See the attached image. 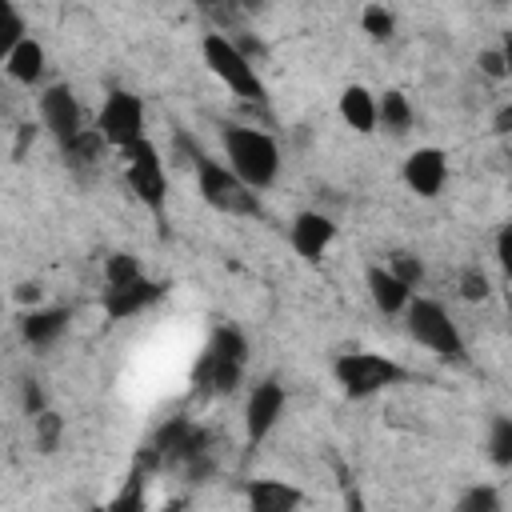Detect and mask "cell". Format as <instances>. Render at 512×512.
Here are the masks:
<instances>
[{
	"mask_svg": "<svg viewBox=\"0 0 512 512\" xmlns=\"http://www.w3.org/2000/svg\"><path fill=\"white\" fill-rule=\"evenodd\" d=\"M176 144L192 156V168H196V188L204 196L208 208L224 212V216H260V192H252L228 164L204 156V148L188 136H176Z\"/></svg>",
	"mask_w": 512,
	"mask_h": 512,
	"instance_id": "obj_1",
	"label": "cell"
},
{
	"mask_svg": "<svg viewBox=\"0 0 512 512\" xmlns=\"http://www.w3.org/2000/svg\"><path fill=\"white\" fill-rule=\"evenodd\" d=\"M220 140H224L228 168H232L252 192L272 188V180H276V172H280V148H276V140H272L268 132L228 124Z\"/></svg>",
	"mask_w": 512,
	"mask_h": 512,
	"instance_id": "obj_2",
	"label": "cell"
},
{
	"mask_svg": "<svg viewBox=\"0 0 512 512\" xmlns=\"http://www.w3.org/2000/svg\"><path fill=\"white\" fill-rule=\"evenodd\" d=\"M200 56H204L208 72H212L232 96L252 100V104H264V96H268V92H264V80H260L252 56H248L236 40H228L224 32H208L204 44H200Z\"/></svg>",
	"mask_w": 512,
	"mask_h": 512,
	"instance_id": "obj_3",
	"label": "cell"
},
{
	"mask_svg": "<svg viewBox=\"0 0 512 512\" xmlns=\"http://www.w3.org/2000/svg\"><path fill=\"white\" fill-rule=\"evenodd\" d=\"M404 324H408V336L416 340V344H424L428 352H436L440 360H452V364H460L464 360V336H460V328L452 324V316L436 304V300H424V296H412L408 304H404Z\"/></svg>",
	"mask_w": 512,
	"mask_h": 512,
	"instance_id": "obj_4",
	"label": "cell"
},
{
	"mask_svg": "<svg viewBox=\"0 0 512 512\" xmlns=\"http://www.w3.org/2000/svg\"><path fill=\"white\" fill-rule=\"evenodd\" d=\"M332 372H336V384L344 388V396H352V400H368V396L408 380V372L380 352H344V356H336Z\"/></svg>",
	"mask_w": 512,
	"mask_h": 512,
	"instance_id": "obj_5",
	"label": "cell"
},
{
	"mask_svg": "<svg viewBox=\"0 0 512 512\" xmlns=\"http://www.w3.org/2000/svg\"><path fill=\"white\" fill-rule=\"evenodd\" d=\"M124 156V176H128V188L136 192V200L152 212V216H164V200H168V176H164V164L156 156V144L148 136L132 140L128 148H120Z\"/></svg>",
	"mask_w": 512,
	"mask_h": 512,
	"instance_id": "obj_6",
	"label": "cell"
},
{
	"mask_svg": "<svg viewBox=\"0 0 512 512\" xmlns=\"http://www.w3.org/2000/svg\"><path fill=\"white\" fill-rule=\"evenodd\" d=\"M108 148H128L132 140L144 136V100L128 88H112L96 112V124H92Z\"/></svg>",
	"mask_w": 512,
	"mask_h": 512,
	"instance_id": "obj_7",
	"label": "cell"
},
{
	"mask_svg": "<svg viewBox=\"0 0 512 512\" xmlns=\"http://www.w3.org/2000/svg\"><path fill=\"white\" fill-rule=\"evenodd\" d=\"M284 404H288V392H284V384H276V380H260V384L248 392V404H244V436H248L252 448L268 440V432L276 428Z\"/></svg>",
	"mask_w": 512,
	"mask_h": 512,
	"instance_id": "obj_8",
	"label": "cell"
},
{
	"mask_svg": "<svg viewBox=\"0 0 512 512\" xmlns=\"http://www.w3.org/2000/svg\"><path fill=\"white\" fill-rule=\"evenodd\" d=\"M160 296H164V284H160V280L136 276V280H128V284H108L104 296H100V308H104L108 320H132V316H140L144 308H152Z\"/></svg>",
	"mask_w": 512,
	"mask_h": 512,
	"instance_id": "obj_9",
	"label": "cell"
},
{
	"mask_svg": "<svg viewBox=\"0 0 512 512\" xmlns=\"http://www.w3.org/2000/svg\"><path fill=\"white\" fill-rule=\"evenodd\" d=\"M40 120H44V128H48L60 144L72 140V136L84 128V112H80L76 92H72L68 84H52V88H44V96H40Z\"/></svg>",
	"mask_w": 512,
	"mask_h": 512,
	"instance_id": "obj_10",
	"label": "cell"
},
{
	"mask_svg": "<svg viewBox=\"0 0 512 512\" xmlns=\"http://www.w3.org/2000/svg\"><path fill=\"white\" fill-rule=\"evenodd\" d=\"M444 180H448V156L440 148H416V152H408V160H404V184L420 200L440 196Z\"/></svg>",
	"mask_w": 512,
	"mask_h": 512,
	"instance_id": "obj_11",
	"label": "cell"
},
{
	"mask_svg": "<svg viewBox=\"0 0 512 512\" xmlns=\"http://www.w3.org/2000/svg\"><path fill=\"white\" fill-rule=\"evenodd\" d=\"M288 240H292V248H296L300 260L316 264L328 252V244L336 240V224L324 212H300L292 220V228H288Z\"/></svg>",
	"mask_w": 512,
	"mask_h": 512,
	"instance_id": "obj_12",
	"label": "cell"
},
{
	"mask_svg": "<svg viewBox=\"0 0 512 512\" xmlns=\"http://www.w3.org/2000/svg\"><path fill=\"white\" fill-rule=\"evenodd\" d=\"M364 284H368L372 304H376L384 316L404 312V304L412 300V288H408L400 276H392V272H388V264H372V268L364 272Z\"/></svg>",
	"mask_w": 512,
	"mask_h": 512,
	"instance_id": "obj_13",
	"label": "cell"
},
{
	"mask_svg": "<svg viewBox=\"0 0 512 512\" xmlns=\"http://www.w3.org/2000/svg\"><path fill=\"white\" fill-rule=\"evenodd\" d=\"M64 328H68V308H32V312L20 316V336L32 348L56 344L64 336Z\"/></svg>",
	"mask_w": 512,
	"mask_h": 512,
	"instance_id": "obj_14",
	"label": "cell"
},
{
	"mask_svg": "<svg viewBox=\"0 0 512 512\" xmlns=\"http://www.w3.org/2000/svg\"><path fill=\"white\" fill-rule=\"evenodd\" d=\"M4 68L16 84H36L44 76V44L32 40V36H20L12 44V52L4 56Z\"/></svg>",
	"mask_w": 512,
	"mask_h": 512,
	"instance_id": "obj_15",
	"label": "cell"
},
{
	"mask_svg": "<svg viewBox=\"0 0 512 512\" xmlns=\"http://www.w3.org/2000/svg\"><path fill=\"white\" fill-rule=\"evenodd\" d=\"M340 116H344V124H348L352 132H360V136L376 132V96H372L364 84H348V88L340 92Z\"/></svg>",
	"mask_w": 512,
	"mask_h": 512,
	"instance_id": "obj_16",
	"label": "cell"
},
{
	"mask_svg": "<svg viewBox=\"0 0 512 512\" xmlns=\"http://www.w3.org/2000/svg\"><path fill=\"white\" fill-rule=\"evenodd\" d=\"M244 496H248V504L256 508V512H288V508H296L304 496H300V488H292V484H284V480H252L248 488H244Z\"/></svg>",
	"mask_w": 512,
	"mask_h": 512,
	"instance_id": "obj_17",
	"label": "cell"
},
{
	"mask_svg": "<svg viewBox=\"0 0 512 512\" xmlns=\"http://www.w3.org/2000/svg\"><path fill=\"white\" fill-rule=\"evenodd\" d=\"M240 376H244V360H224V356H212V352H204V360H200V368H196V380H200L208 392H220V396L236 392Z\"/></svg>",
	"mask_w": 512,
	"mask_h": 512,
	"instance_id": "obj_18",
	"label": "cell"
},
{
	"mask_svg": "<svg viewBox=\"0 0 512 512\" xmlns=\"http://www.w3.org/2000/svg\"><path fill=\"white\" fill-rule=\"evenodd\" d=\"M64 148V160H68V168H76V172H92V168H100V160H104V136L96 132V128H80L72 140H64L60 144Z\"/></svg>",
	"mask_w": 512,
	"mask_h": 512,
	"instance_id": "obj_19",
	"label": "cell"
},
{
	"mask_svg": "<svg viewBox=\"0 0 512 512\" xmlns=\"http://www.w3.org/2000/svg\"><path fill=\"white\" fill-rule=\"evenodd\" d=\"M412 120H416V112H412V104H408V96H404V92L388 88L384 96H376V124H384L388 132L404 136V132L412 128Z\"/></svg>",
	"mask_w": 512,
	"mask_h": 512,
	"instance_id": "obj_20",
	"label": "cell"
},
{
	"mask_svg": "<svg viewBox=\"0 0 512 512\" xmlns=\"http://www.w3.org/2000/svg\"><path fill=\"white\" fill-rule=\"evenodd\" d=\"M32 440H36V448L44 456H52L60 448V440H64V416H56L52 408H40L32 416Z\"/></svg>",
	"mask_w": 512,
	"mask_h": 512,
	"instance_id": "obj_21",
	"label": "cell"
},
{
	"mask_svg": "<svg viewBox=\"0 0 512 512\" xmlns=\"http://www.w3.org/2000/svg\"><path fill=\"white\" fill-rule=\"evenodd\" d=\"M488 456L496 468H512V416H496L488 432Z\"/></svg>",
	"mask_w": 512,
	"mask_h": 512,
	"instance_id": "obj_22",
	"label": "cell"
},
{
	"mask_svg": "<svg viewBox=\"0 0 512 512\" xmlns=\"http://www.w3.org/2000/svg\"><path fill=\"white\" fill-rule=\"evenodd\" d=\"M360 28L368 32V40H392V32H396V16L384 8V4H364V12H360Z\"/></svg>",
	"mask_w": 512,
	"mask_h": 512,
	"instance_id": "obj_23",
	"label": "cell"
},
{
	"mask_svg": "<svg viewBox=\"0 0 512 512\" xmlns=\"http://www.w3.org/2000/svg\"><path fill=\"white\" fill-rule=\"evenodd\" d=\"M204 352H212V356H224V360H244V356H248V340H244L236 328H216Z\"/></svg>",
	"mask_w": 512,
	"mask_h": 512,
	"instance_id": "obj_24",
	"label": "cell"
},
{
	"mask_svg": "<svg viewBox=\"0 0 512 512\" xmlns=\"http://www.w3.org/2000/svg\"><path fill=\"white\" fill-rule=\"evenodd\" d=\"M136 276H144V268H140V260L132 252H112L104 260V284H128Z\"/></svg>",
	"mask_w": 512,
	"mask_h": 512,
	"instance_id": "obj_25",
	"label": "cell"
},
{
	"mask_svg": "<svg viewBox=\"0 0 512 512\" xmlns=\"http://www.w3.org/2000/svg\"><path fill=\"white\" fill-rule=\"evenodd\" d=\"M24 36V20H20V12L12 8V0H0V64H4V56L12 52V44Z\"/></svg>",
	"mask_w": 512,
	"mask_h": 512,
	"instance_id": "obj_26",
	"label": "cell"
},
{
	"mask_svg": "<svg viewBox=\"0 0 512 512\" xmlns=\"http://www.w3.org/2000/svg\"><path fill=\"white\" fill-rule=\"evenodd\" d=\"M388 272L400 276L408 288H416V284L424 280V260L412 256V252H392V256H388Z\"/></svg>",
	"mask_w": 512,
	"mask_h": 512,
	"instance_id": "obj_27",
	"label": "cell"
},
{
	"mask_svg": "<svg viewBox=\"0 0 512 512\" xmlns=\"http://www.w3.org/2000/svg\"><path fill=\"white\" fill-rule=\"evenodd\" d=\"M456 512H500V496L496 488H468L456 500Z\"/></svg>",
	"mask_w": 512,
	"mask_h": 512,
	"instance_id": "obj_28",
	"label": "cell"
},
{
	"mask_svg": "<svg viewBox=\"0 0 512 512\" xmlns=\"http://www.w3.org/2000/svg\"><path fill=\"white\" fill-rule=\"evenodd\" d=\"M476 64H480V72L492 76V80H504V76H508V52H504V48H480Z\"/></svg>",
	"mask_w": 512,
	"mask_h": 512,
	"instance_id": "obj_29",
	"label": "cell"
},
{
	"mask_svg": "<svg viewBox=\"0 0 512 512\" xmlns=\"http://www.w3.org/2000/svg\"><path fill=\"white\" fill-rule=\"evenodd\" d=\"M488 292H492V284H488V276L480 268H468L460 276V296L464 300H488Z\"/></svg>",
	"mask_w": 512,
	"mask_h": 512,
	"instance_id": "obj_30",
	"label": "cell"
},
{
	"mask_svg": "<svg viewBox=\"0 0 512 512\" xmlns=\"http://www.w3.org/2000/svg\"><path fill=\"white\" fill-rule=\"evenodd\" d=\"M496 260H500V268L512 264V228H500L496 232Z\"/></svg>",
	"mask_w": 512,
	"mask_h": 512,
	"instance_id": "obj_31",
	"label": "cell"
},
{
	"mask_svg": "<svg viewBox=\"0 0 512 512\" xmlns=\"http://www.w3.org/2000/svg\"><path fill=\"white\" fill-rule=\"evenodd\" d=\"M40 408H44V392L36 388V380H24V412L36 416Z\"/></svg>",
	"mask_w": 512,
	"mask_h": 512,
	"instance_id": "obj_32",
	"label": "cell"
},
{
	"mask_svg": "<svg viewBox=\"0 0 512 512\" xmlns=\"http://www.w3.org/2000/svg\"><path fill=\"white\" fill-rule=\"evenodd\" d=\"M16 300H20V304H28V300L36 304V300H40V284H20V288H16Z\"/></svg>",
	"mask_w": 512,
	"mask_h": 512,
	"instance_id": "obj_33",
	"label": "cell"
}]
</instances>
